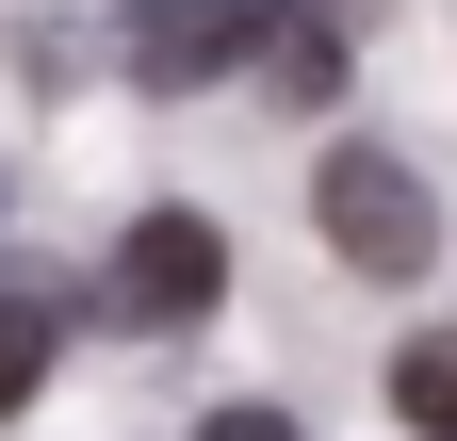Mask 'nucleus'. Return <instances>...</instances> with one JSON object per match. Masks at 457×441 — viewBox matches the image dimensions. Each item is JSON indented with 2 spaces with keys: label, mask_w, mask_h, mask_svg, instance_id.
Instances as JSON below:
<instances>
[{
  "label": "nucleus",
  "mask_w": 457,
  "mask_h": 441,
  "mask_svg": "<svg viewBox=\"0 0 457 441\" xmlns=\"http://www.w3.org/2000/svg\"><path fill=\"white\" fill-rule=\"evenodd\" d=\"M196 441H311V425H278V409H212Z\"/></svg>",
  "instance_id": "7"
},
{
  "label": "nucleus",
  "mask_w": 457,
  "mask_h": 441,
  "mask_svg": "<svg viewBox=\"0 0 457 441\" xmlns=\"http://www.w3.org/2000/svg\"><path fill=\"white\" fill-rule=\"evenodd\" d=\"M343 17H376V0H327V33H343Z\"/></svg>",
  "instance_id": "8"
},
{
  "label": "nucleus",
  "mask_w": 457,
  "mask_h": 441,
  "mask_svg": "<svg viewBox=\"0 0 457 441\" xmlns=\"http://www.w3.org/2000/svg\"><path fill=\"white\" fill-rule=\"evenodd\" d=\"M245 66H262L278 98H343V33L295 0V17H262V33H245Z\"/></svg>",
  "instance_id": "4"
},
{
  "label": "nucleus",
  "mask_w": 457,
  "mask_h": 441,
  "mask_svg": "<svg viewBox=\"0 0 457 441\" xmlns=\"http://www.w3.org/2000/svg\"><path fill=\"white\" fill-rule=\"evenodd\" d=\"M212 295H228V229H212V212H131L114 311H131V327H212Z\"/></svg>",
  "instance_id": "2"
},
{
  "label": "nucleus",
  "mask_w": 457,
  "mask_h": 441,
  "mask_svg": "<svg viewBox=\"0 0 457 441\" xmlns=\"http://www.w3.org/2000/svg\"><path fill=\"white\" fill-rule=\"evenodd\" d=\"M49 344H66V311H49V295H0V425L33 409V376H49Z\"/></svg>",
  "instance_id": "5"
},
{
  "label": "nucleus",
  "mask_w": 457,
  "mask_h": 441,
  "mask_svg": "<svg viewBox=\"0 0 457 441\" xmlns=\"http://www.w3.org/2000/svg\"><path fill=\"white\" fill-rule=\"evenodd\" d=\"M245 33H262V0H114V66H131L147 98L228 82V66H245Z\"/></svg>",
  "instance_id": "3"
},
{
  "label": "nucleus",
  "mask_w": 457,
  "mask_h": 441,
  "mask_svg": "<svg viewBox=\"0 0 457 441\" xmlns=\"http://www.w3.org/2000/svg\"><path fill=\"white\" fill-rule=\"evenodd\" d=\"M311 229L360 262V279H425V262H441V196H425L392 147H327V163H311Z\"/></svg>",
  "instance_id": "1"
},
{
  "label": "nucleus",
  "mask_w": 457,
  "mask_h": 441,
  "mask_svg": "<svg viewBox=\"0 0 457 441\" xmlns=\"http://www.w3.org/2000/svg\"><path fill=\"white\" fill-rule=\"evenodd\" d=\"M392 409L425 441H457V344H392Z\"/></svg>",
  "instance_id": "6"
}]
</instances>
